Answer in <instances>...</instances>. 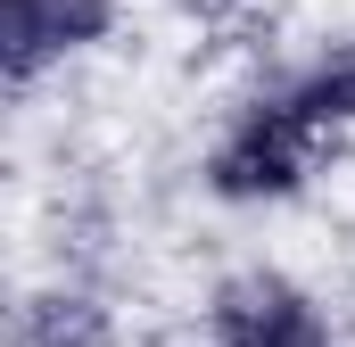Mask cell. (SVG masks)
<instances>
[{"label":"cell","mask_w":355,"mask_h":347,"mask_svg":"<svg viewBox=\"0 0 355 347\" xmlns=\"http://www.w3.org/2000/svg\"><path fill=\"white\" fill-rule=\"evenodd\" d=\"M314 133L281 108V99H265V108H248L240 124H232V141L215 149V166H207V182L223 190V198H289L297 182H306V166H314Z\"/></svg>","instance_id":"1"},{"label":"cell","mask_w":355,"mask_h":347,"mask_svg":"<svg viewBox=\"0 0 355 347\" xmlns=\"http://www.w3.org/2000/svg\"><path fill=\"white\" fill-rule=\"evenodd\" d=\"M215 347H331V331L281 273H240L215 298Z\"/></svg>","instance_id":"2"},{"label":"cell","mask_w":355,"mask_h":347,"mask_svg":"<svg viewBox=\"0 0 355 347\" xmlns=\"http://www.w3.org/2000/svg\"><path fill=\"white\" fill-rule=\"evenodd\" d=\"M107 25H116V0H0V58L25 83L33 67L99 42Z\"/></svg>","instance_id":"3"},{"label":"cell","mask_w":355,"mask_h":347,"mask_svg":"<svg viewBox=\"0 0 355 347\" xmlns=\"http://www.w3.org/2000/svg\"><path fill=\"white\" fill-rule=\"evenodd\" d=\"M281 108L314 133V141H331V133H347L355 124V58H331V67H314L297 91H281Z\"/></svg>","instance_id":"4"}]
</instances>
